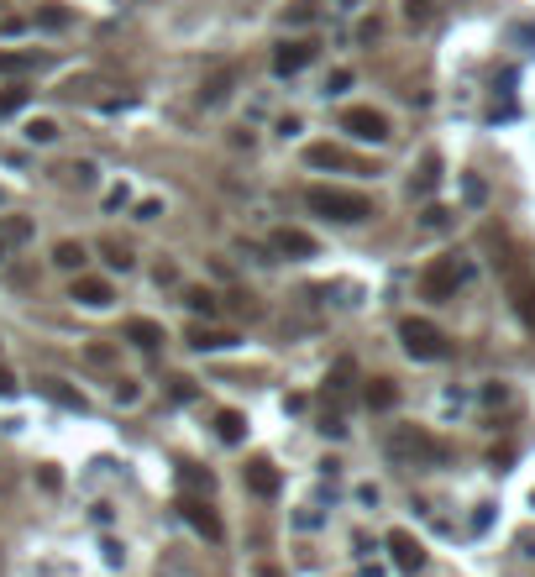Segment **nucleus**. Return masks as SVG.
Instances as JSON below:
<instances>
[{"mask_svg": "<svg viewBox=\"0 0 535 577\" xmlns=\"http://www.w3.org/2000/svg\"><path fill=\"white\" fill-rule=\"evenodd\" d=\"M304 205L326 221H342V226H357V221H373V200L357 194V189H336V184H310L304 189Z\"/></svg>", "mask_w": 535, "mask_h": 577, "instance_id": "obj_1", "label": "nucleus"}, {"mask_svg": "<svg viewBox=\"0 0 535 577\" xmlns=\"http://www.w3.org/2000/svg\"><path fill=\"white\" fill-rule=\"evenodd\" d=\"M389 457L399 467H436V462H446V447L420 425H394L389 431Z\"/></svg>", "mask_w": 535, "mask_h": 577, "instance_id": "obj_2", "label": "nucleus"}, {"mask_svg": "<svg viewBox=\"0 0 535 577\" xmlns=\"http://www.w3.org/2000/svg\"><path fill=\"white\" fill-rule=\"evenodd\" d=\"M399 342H405V352H410L415 362H441V357L452 352L446 331H441V326H430V320H420V315L399 320Z\"/></svg>", "mask_w": 535, "mask_h": 577, "instance_id": "obj_3", "label": "nucleus"}, {"mask_svg": "<svg viewBox=\"0 0 535 577\" xmlns=\"http://www.w3.org/2000/svg\"><path fill=\"white\" fill-rule=\"evenodd\" d=\"M462 279H468V263H462V257H436V263L420 273V294L441 304V299H452V294L462 288Z\"/></svg>", "mask_w": 535, "mask_h": 577, "instance_id": "obj_4", "label": "nucleus"}, {"mask_svg": "<svg viewBox=\"0 0 535 577\" xmlns=\"http://www.w3.org/2000/svg\"><path fill=\"white\" fill-rule=\"evenodd\" d=\"M342 131L357 137V142H389V137H394L389 115L373 111V106H347V111H342Z\"/></svg>", "mask_w": 535, "mask_h": 577, "instance_id": "obj_5", "label": "nucleus"}, {"mask_svg": "<svg viewBox=\"0 0 535 577\" xmlns=\"http://www.w3.org/2000/svg\"><path fill=\"white\" fill-rule=\"evenodd\" d=\"M315 53H320V43H315V37H295V43H279V48H273V74H279V79H295L304 63H315Z\"/></svg>", "mask_w": 535, "mask_h": 577, "instance_id": "obj_6", "label": "nucleus"}, {"mask_svg": "<svg viewBox=\"0 0 535 577\" xmlns=\"http://www.w3.org/2000/svg\"><path fill=\"white\" fill-rule=\"evenodd\" d=\"M178 515L189 519V525H194L205 541H221V535H226V530H221V515H216V510H210L200 494H184V499H178Z\"/></svg>", "mask_w": 535, "mask_h": 577, "instance_id": "obj_7", "label": "nucleus"}, {"mask_svg": "<svg viewBox=\"0 0 535 577\" xmlns=\"http://www.w3.org/2000/svg\"><path fill=\"white\" fill-rule=\"evenodd\" d=\"M241 483H247V494H257V499H273L279 488H284V478H279V467L268 457H252L241 467Z\"/></svg>", "mask_w": 535, "mask_h": 577, "instance_id": "obj_8", "label": "nucleus"}, {"mask_svg": "<svg viewBox=\"0 0 535 577\" xmlns=\"http://www.w3.org/2000/svg\"><path fill=\"white\" fill-rule=\"evenodd\" d=\"M389 551H394V567L399 573H420L425 567V546H420L410 530H389Z\"/></svg>", "mask_w": 535, "mask_h": 577, "instance_id": "obj_9", "label": "nucleus"}, {"mask_svg": "<svg viewBox=\"0 0 535 577\" xmlns=\"http://www.w3.org/2000/svg\"><path fill=\"white\" fill-rule=\"evenodd\" d=\"M68 299H79V304H90V310H106V304L116 299V288L106 284V279H95V273H79L74 288H68Z\"/></svg>", "mask_w": 535, "mask_h": 577, "instance_id": "obj_10", "label": "nucleus"}, {"mask_svg": "<svg viewBox=\"0 0 535 577\" xmlns=\"http://www.w3.org/2000/svg\"><path fill=\"white\" fill-rule=\"evenodd\" d=\"M121 336H126L131 346H142V352H158V346L169 342V336H163V326H158V320H147V315H131V320L121 326Z\"/></svg>", "mask_w": 535, "mask_h": 577, "instance_id": "obj_11", "label": "nucleus"}, {"mask_svg": "<svg viewBox=\"0 0 535 577\" xmlns=\"http://www.w3.org/2000/svg\"><path fill=\"white\" fill-rule=\"evenodd\" d=\"M273 252H284V257H315V236L299 226H279L273 231Z\"/></svg>", "mask_w": 535, "mask_h": 577, "instance_id": "obj_12", "label": "nucleus"}, {"mask_svg": "<svg viewBox=\"0 0 535 577\" xmlns=\"http://www.w3.org/2000/svg\"><path fill=\"white\" fill-rule=\"evenodd\" d=\"M241 336L237 331H221V326H189V346L194 352H232Z\"/></svg>", "mask_w": 535, "mask_h": 577, "instance_id": "obj_13", "label": "nucleus"}, {"mask_svg": "<svg viewBox=\"0 0 535 577\" xmlns=\"http://www.w3.org/2000/svg\"><path fill=\"white\" fill-rule=\"evenodd\" d=\"M304 163H310V169H352V173H362V163H357V158H347L342 147H331V142L304 147Z\"/></svg>", "mask_w": 535, "mask_h": 577, "instance_id": "obj_14", "label": "nucleus"}, {"mask_svg": "<svg viewBox=\"0 0 535 577\" xmlns=\"http://www.w3.org/2000/svg\"><path fill=\"white\" fill-rule=\"evenodd\" d=\"M37 68H43V53H37V48H11V53H0V79L37 74Z\"/></svg>", "mask_w": 535, "mask_h": 577, "instance_id": "obj_15", "label": "nucleus"}, {"mask_svg": "<svg viewBox=\"0 0 535 577\" xmlns=\"http://www.w3.org/2000/svg\"><path fill=\"white\" fill-rule=\"evenodd\" d=\"M232 84H237V68H216V74L200 84V106H226Z\"/></svg>", "mask_w": 535, "mask_h": 577, "instance_id": "obj_16", "label": "nucleus"}, {"mask_svg": "<svg viewBox=\"0 0 535 577\" xmlns=\"http://www.w3.org/2000/svg\"><path fill=\"white\" fill-rule=\"evenodd\" d=\"M509 299H515V315H520V320L535 331V284H525V279H509Z\"/></svg>", "mask_w": 535, "mask_h": 577, "instance_id": "obj_17", "label": "nucleus"}, {"mask_svg": "<svg viewBox=\"0 0 535 577\" xmlns=\"http://www.w3.org/2000/svg\"><path fill=\"white\" fill-rule=\"evenodd\" d=\"M37 394H48V399L63 404V409H84V394H74L63 378H37Z\"/></svg>", "mask_w": 535, "mask_h": 577, "instance_id": "obj_18", "label": "nucleus"}, {"mask_svg": "<svg viewBox=\"0 0 535 577\" xmlns=\"http://www.w3.org/2000/svg\"><path fill=\"white\" fill-rule=\"evenodd\" d=\"M399 404V383L394 378H373L367 383V409H394Z\"/></svg>", "mask_w": 535, "mask_h": 577, "instance_id": "obj_19", "label": "nucleus"}, {"mask_svg": "<svg viewBox=\"0 0 535 577\" xmlns=\"http://www.w3.org/2000/svg\"><path fill=\"white\" fill-rule=\"evenodd\" d=\"M216 436H221L226 447H237L241 436H247V420H241L237 409H221V415H216Z\"/></svg>", "mask_w": 535, "mask_h": 577, "instance_id": "obj_20", "label": "nucleus"}, {"mask_svg": "<svg viewBox=\"0 0 535 577\" xmlns=\"http://www.w3.org/2000/svg\"><path fill=\"white\" fill-rule=\"evenodd\" d=\"M84 257H90V252H84V241H59V247H53V263H59V268H68V273H79V268H84Z\"/></svg>", "mask_w": 535, "mask_h": 577, "instance_id": "obj_21", "label": "nucleus"}, {"mask_svg": "<svg viewBox=\"0 0 535 577\" xmlns=\"http://www.w3.org/2000/svg\"><path fill=\"white\" fill-rule=\"evenodd\" d=\"M320 16V0H289L284 5V27H310Z\"/></svg>", "mask_w": 535, "mask_h": 577, "instance_id": "obj_22", "label": "nucleus"}, {"mask_svg": "<svg viewBox=\"0 0 535 577\" xmlns=\"http://www.w3.org/2000/svg\"><path fill=\"white\" fill-rule=\"evenodd\" d=\"M178 483H184V494H200V499H210V488H216V478H210L205 467H184Z\"/></svg>", "mask_w": 535, "mask_h": 577, "instance_id": "obj_23", "label": "nucleus"}, {"mask_svg": "<svg viewBox=\"0 0 535 577\" xmlns=\"http://www.w3.org/2000/svg\"><path fill=\"white\" fill-rule=\"evenodd\" d=\"M436 184H441V158H436V153H425V163H420V173H415V184H410V189H415V194H430Z\"/></svg>", "mask_w": 535, "mask_h": 577, "instance_id": "obj_24", "label": "nucleus"}, {"mask_svg": "<svg viewBox=\"0 0 535 577\" xmlns=\"http://www.w3.org/2000/svg\"><path fill=\"white\" fill-rule=\"evenodd\" d=\"M27 142H37V147H48V142H59V121H48V115H37V121H27V131H21Z\"/></svg>", "mask_w": 535, "mask_h": 577, "instance_id": "obj_25", "label": "nucleus"}, {"mask_svg": "<svg viewBox=\"0 0 535 577\" xmlns=\"http://www.w3.org/2000/svg\"><path fill=\"white\" fill-rule=\"evenodd\" d=\"M184 304H189V310H194V315H205V320H210V315H216V310H221V299H216V294H210V288H184Z\"/></svg>", "mask_w": 535, "mask_h": 577, "instance_id": "obj_26", "label": "nucleus"}, {"mask_svg": "<svg viewBox=\"0 0 535 577\" xmlns=\"http://www.w3.org/2000/svg\"><path fill=\"white\" fill-rule=\"evenodd\" d=\"M74 21V11L68 5H37V27H48V32H63Z\"/></svg>", "mask_w": 535, "mask_h": 577, "instance_id": "obj_27", "label": "nucleus"}, {"mask_svg": "<svg viewBox=\"0 0 535 577\" xmlns=\"http://www.w3.org/2000/svg\"><path fill=\"white\" fill-rule=\"evenodd\" d=\"M27 236H32V221L27 216H5L0 221V241H27Z\"/></svg>", "mask_w": 535, "mask_h": 577, "instance_id": "obj_28", "label": "nucleus"}, {"mask_svg": "<svg viewBox=\"0 0 535 577\" xmlns=\"http://www.w3.org/2000/svg\"><path fill=\"white\" fill-rule=\"evenodd\" d=\"M27 100H32V90H0V115H16Z\"/></svg>", "mask_w": 535, "mask_h": 577, "instance_id": "obj_29", "label": "nucleus"}, {"mask_svg": "<svg viewBox=\"0 0 535 577\" xmlns=\"http://www.w3.org/2000/svg\"><path fill=\"white\" fill-rule=\"evenodd\" d=\"M420 226H430V231H446V226H452V210H446V205H430V210L420 216Z\"/></svg>", "mask_w": 535, "mask_h": 577, "instance_id": "obj_30", "label": "nucleus"}, {"mask_svg": "<svg viewBox=\"0 0 535 577\" xmlns=\"http://www.w3.org/2000/svg\"><path fill=\"white\" fill-rule=\"evenodd\" d=\"M106 263H111V268H121V273H126V268H131V252H126L121 241H106Z\"/></svg>", "mask_w": 535, "mask_h": 577, "instance_id": "obj_31", "label": "nucleus"}, {"mask_svg": "<svg viewBox=\"0 0 535 577\" xmlns=\"http://www.w3.org/2000/svg\"><path fill=\"white\" fill-rule=\"evenodd\" d=\"M169 399L189 404V399H194V383H189V378H169Z\"/></svg>", "mask_w": 535, "mask_h": 577, "instance_id": "obj_32", "label": "nucleus"}, {"mask_svg": "<svg viewBox=\"0 0 535 577\" xmlns=\"http://www.w3.org/2000/svg\"><path fill=\"white\" fill-rule=\"evenodd\" d=\"M342 90H352V68H336V74L326 79V95H342Z\"/></svg>", "mask_w": 535, "mask_h": 577, "instance_id": "obj_33", "label": "nucleus"}, {"mask_svg": "<svg viewBox=\"0 0 535 577\" xmlns=\"http://www.w3.org/2000/svg\"><path fill=\"white\" fill-rule=\"evenodd\" d=\"M137 399H142V383L121 378V383H116V404H137Z\"/></svg>", "mask_w": 535, "mask_h": 577, "instance_id": "obj_34", "label": "nucleus"}, {"mask_svg": "<svg viewBox=\"0 0 535 577\" xmlns=\"http://www.w3.org/2000/svg\"><path fill=\"white\" fill-rule=\"evenodd\" d=\"M74 184H95V163H74V169H63Z\"/></svg>", "mask_w": 535, "mask_h": 577, "instance_id": "obj_35", "label": "nucleus"}, {"mask_svg": "<svg viewBox=\"0 0 535 577\" xmlns=\"http://www.w3.org/2000/svg\"><path fill=\"white\" fill-rule=\"evenodd\" d=\"M405 16H410V21H425V16H430V5H425V0H405Z\"/></svg>", "mask_w": 535, "mask_h": 577, "instance_id": "obj_36", "label": "nucleus"}, {"mask_svg": "<svg viewBox=\"0 0 535 577\" xmlns=\"http://www.w3.org/2000/svg\"><path fill=\"white\" fill-rule=\"evenodd\" d=\"M158 210H163V205H158V200H142V205H137V221H153V216H158Z\"/></svg>", "mask_w": 535, "mask_h": 577, "instance_id": "obj_37", "label": "nucleus"}, {"mask_svg": "<svg viewBox=\"0 0 535 577\" xmlns=\"http://www.w3.org/2000/svg\"><path fill=\"white\" fill-rule=\"evenodd\" d=\"M16 394V378H11V368H0V399H11Z\"/></svg>", "mask_w": 535, "mask_h": 577, "instance_id": "obj_38", "label": "nucleus"}, {"mask_svg": "<svg viewBox=\"0 0 535 577\" xmlns=\"http://www.w3.org/2000/svg\"><path fill=\"white\" fill-rule=\"evenodd\" d=\"M121 205H126V184H121V189H111V194H106V210H121Z\"/></svg>", "mask_w": 535, "mask_h": 577, "instance_id": "obj_39", "label": "nucleus"}, {"mask_svg": "<svg viewBox=\"0 0 535 577\" xmlns=\"http://www.w3.org/2000/svg\"><path fill=\"white\" fill-rule=\"evenodd\" d=\"M257 577H284V573H279V567H268V562H263V567H257Z\"/></svg>", "mask_w": 535, "mask_h": 577, "instance_id": "obj_40", "label": "nucleus"}, {"mask_svg": "<svg viewBox=\"0 0 535 577\" xmlns=\"http://www.w3.org/2000/svg\"><path fill=\"white\" fill-rule=\"evenodd\" d=\"M0 257H5V241H0Z\"/></svg>", "mask_w": 535, "mask_h": 577, "instance_id": "obj_41", "label": "nucleus"}, {"mask_svg": "<svg viewBox=\"0 0 535 577\" xmlns=\"http://www.w3.org/2000/svg\"><path fill=\"white\" fill-rule=\"evenodd\" d=\"M531 504H535V494H531Z\"/></svg>", "mask_w": 535, "mask_h": 577, "instance_id": "obj_42", "label": "nucleus"}]
</instances>
